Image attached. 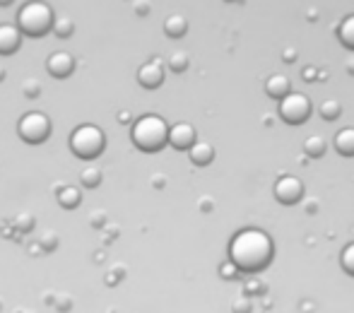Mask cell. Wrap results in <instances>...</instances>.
Returning a JSON list of instances; mask_svg holds the SVG:
<instances>
[{
    "instance_id": "cell-19",
    "label": "cell",
    "mask_w": 354,
    "mask_h": 313,
    "mask_svg": "<svg viewBox=\"0 0 354 313\" xmlns=\"http://www.w3.org/2000/svg\"><path fill=\"white\" fill-rule=\"evenodd\" d=\"M318 113H321V118H326V121H335V118H340L342 106H340V102H335V99H326V102H321Z\"/></svg>"
},
{
    "instance_id": "cell-36",
    "label": "cell",
    "mask_w": 354,
    "mask_h": 313,
    "mask_svg": "<svg viewBox=\"0 0 354 313\" xmlns=\"http://www.w3.org/2000/svg\"><path fill=\"white\" fill-rule=\"evenodd\" d=\"M12 3V0H0V5H10Z\"/></svg>"
},
{
    "instance_id": "cell-24",
    "label": "cell",
    "mask_w": 354,
    "mask_h": 313,
    "mask_svg": "<svg viewBox=\"0 0 354 313\" xmlns=\"http://www.w3.org/2000/svg\"><path fill=\"white\" fill-rule=\"evenodd\" d=\"M243 294H246V296H263V294H266V285L253 277V280H248L246 285H243Z\"/></svg>"
},
{
    "instance_id": "cell-33",
    "label": "cell",
    "mask_w": 354,
    "mask_h": 313,
    "mask_svg": "<svg viewBox=\"0 0 354 313\" xmlns=\"http://www.w3.org/2000/svg\"><path fill=\"white\" fill-rule=\"evenodd\" d=\"M301 311H304V313H311V311H313V301H304V304H301Z\"/></svg>"
},
{
    "instance_id": "cell-11",
    "label": "cell",
    "mask_w": 354,
    "mask_h": 313,
    "mask_svg": "<svg viewBox=\"0 0 354 313\" xmlns=\"http://www.w3.org/2000/svg\"><path fill=\"white\" fill-rule=\"evenodd\" d=\"M73 68H75V61L71 53H66V51L51 53L46 61V70L51 73L53 77H68L73 73Z\"/></svg>"
},
{
    "instance_id": "cell-23",
    "label": "cell",
    "mask_w": 354,
    "mask_h": 313,
    "mask_svg": "<svg viewBox=\"0 0 354 313\" xmlns=\"http://www.w3.org/2000/svg\"><path fill=\"white\" fill-rule=\"evenodd\" d=\"M340 265H342V270H345L347 275L354 277V243H350V246L342 248V253H340Z\"/></svg>"
},
{
    "instance_id": "cell-15",
    "label": "cell",
    "mask_w": 354,
    "mask_h": 313,
    "mask_svg": "<svg viewBox=\"0 0 354 313\" xmlns=\"http://www.w3.org/2000/svg\"><path fill=\"white\" fill-rule=\"evenodd\" d=\"M337 39H340V44L345 48H350L354 51V15H347L345 19H342L340 24H337Z\"/></svg>"
},
{
    "instance_id": "cell-20",
    "label": "cell",
    "mask_w": 354,
    "mask_h": 313,
    "mask_svg": "<svg viewBox=\"0 0 354 313\" xmlns=\"http://www.w3.org/2000/svg\"><path fill=\"white\" fill-rule=\"evenodd\" d=\"M51 29L56 32V37H61V39H68L73 34V29H75V24H73V19L71 17H53V22H51Z\"/></svg>"
},
{
    "instance_id": "cell-14",
    "label": "cell",
    "mask_w": 354,
    "mask_h": 313,
    "mask_svg": "<svg viewBox=\"0 0 354 313\" xmlns=\"http://www.w3.org/2000/svg\"><path fill=\"white\" fill-rule=\"evenodd\" d=\"M333 147L337 150V155L354 157V128H342L340 133H335V137H333Z\"/></svg>"
},
{
    "instance_id": "cell-2",
    "label": "cell",
    "mask_w": 354,
    "mask_h": 313,
    "mask_svg": "<svg viewBox=\"0 0 354 313\" xmlns=\"http://www.w3.org/2000/svg\"><path fill=\"white\" fill-rule=\"evenodd\" d=\"M167 135H169V126L162 116L157 113H147L140 116L131 128V140L138 150L142 152H159L167 145Z\"/></svg>"
},
{
    "instance_id": "cell-1",
    "label": "cell",
    "mask_w": 354,
    "mask_h": 313,
    "mask_svg": "<svg viewBox=\"0 0 354 313\" xmlns=\"http://www.w3.org/2000/svg\"><path fill=\"white\" fill-rule=\"evenodd\" d=\"M272 256H275L272 238L263 229H256V227L241 229L229 243V260L243 272L266 270L270 265Z\"/></svg>"
},
{
    "instance_id": "cell-29",
    "label": "cell",
    "mask_w": 354,
    "mask_h": 313,
    "mask_svg": "<svg viewBox=\"0 0 354 313\" xmlns=\"http://www.w3.org/2000/svg\"><path fill=\"white\" fill-rule=\"evenodd\" d=\"M318 73L316 68H304V79H308V82H313V79H318Z\"/></svg>"
},
{
    "instance_id": "cell-17",
    "label": "cell",
    "mask_w": 354,
    "mask_h": 313,
    "mask_svg": "<svg viewBox=\"0 0 354 313\" xmlns=\"http://www.w3.org/2000/svg\"><path fill=\"white\" fill-rule=\"evenodd\" d=\"M164 32H167V37H171V39H181L183 34L188 32L186 17H181V15H171V17H167V22H164Z\"/></svg>"
},
{
    "instance_id": "cell-9",
    "label": "cell",
    "mask_w": 354,
    "mask_h": 313,
    "mask_svg": "<svg viewBox=\"0 0 354 313\" xmlns=\"http://www.w3.org/2000/svg\"><path fill=\"white\" fill-rule=\"evenodd\" d=\"M138 82L145 89H157L164 82V66L159 61H147L138 68Z\"/></svg>"
},
{
    "instance_id": "cell-6",
    "label": "cell",
    "mask_w": 354,
    "mask_h": 313,
    "mask_svg": "<svg viewBox=\"0 0 354 313\" xmlns=\"http://www.w3.org/2000/svg\"><path fill=\"white\" fill-rule=\"evenodd\" d=\"M17 133L24 142H29V145H39V142H44L48 135H51V121H48L46 113L29 111L19 118Z\"/></svg>"
},
{
    "instance_id": "cell-8",
    "label": "cell",
    "mask_w": 354,
    "mask_h": 313,
    "mask_svg": "<svg viewBox=\"0 0 354 313\" xmlns=\"http://www.w3.org/2000/svg\"><path fill=\"white\" fill-rule=\"evenodd\" d=\"M196 140H198L196 128H193L191 123H176V126L169 128L167 142L171 147H176V150H188Z\"/></svg>"
},
{
    "instance_id": "cell-16",
    "label": "cell",
    "mask_w": 354,
    "mask_h": 313,
    "mask_svg": "<svg viewBox=\"0 0 354 313\" xmlns=\"http://www.w3.org/2000/svg\"><path fill=\"white\" fill-rule=\"evenodd\" d=\"M328 150V142L321 135H311L304 140V155L308 159H321Z\"/></svg>"
},
{
    "instance_id": "cell-10",
    "label": "cell",
    "mask_w": 354,
    "mask_h": 313,
    "mask_svg": "<svg viewBox=\"0 0 354 313\" xmlns=\"http://www.w3.org/2000/svg\"><path fill=\"white\" fill-rule=\"evenodd\" d=\"M22 44V32L17 24H0V56H10Z\"/></svg>"
},
{
    "instance_id": "cell-26",
    "label": "cell",
    "mask_w": 354,
    "mask_h": 313,
    "mask_svg": "<svg viewBox=\"0 0 354 313\" xmlns=\"http://www.w3.org/2000/svg\"><path fill=\"white\" fill-rule=\"evenodd\" d=\"M239 272H241V270H239V267L234 265L232 260H229V263H222V265H219V275H222L224 280H234V277H236Z\"/></svg>"
},
{
    "instance_id": "cell-25",
    "label": "cell",
    "mask_w": 354,
    "mask_h": 313,
    "mask_svg": "<svg viewBox=\"0 0 354 313\" xmlns=\"http://www.w3.org/2000/svg\"><path fill=\"white\" fill-rule=\"evenodd\" d=\"M251 296H246V294H241V296H236L234 299V304H232V313H251Z\"/></svg>"
},
{
    "instance_id": "cell-22",
    "label": "cell",
    "mask_w": 354,
    "mask_h": 313,
    "mask_svg": "<svg viewBox=\"0 0 354 313\" xmlns=\"http://www.w3.org/2000/svg\"><path fill=\"white\" fill-rule=\"evenodd\" d=\"M99 181H102V171H99V169H94V167L84 169V171L80 173V183H82L84 188H94V186H99Z\"/></svg>"
},
{
    "instance_id": "cell-5",
    "label": "cell",
    "mask_w": 354,
    "mask_h": 313,
    "mask_svg": "<svg viewBox=\"0 0 354 313\" xmlns=\"http://www.w3.org/2000/svg\"><path fill=\"white\" fill-rule=\"evenodd\" d=\"M277 116L289 126H301L308 116H311V99L301 92H289L280 99L277 106Z\"/></svg>"
},
{
    "instance_id": "cell-13",
    "label": "cell",
    "mask_w": 354,
    "mask_h": 313,
    "mask_svg": "<svg viewBox=\"0 0 354 313\" xmlns=\"http://www.w3.org/2000/svg\"><path fill=\"white\" fill-rule=\"evenodd\" d=\"M289 92H292V82H289L287 75H270L266 79V94L270 99L280 102L284 94H289Z\"/></svg>"
},
{
    "instance_id": "cell-7",
    "label": "cell",
    "mask_w": 354,
    "mask_h": 313,
    "mask_svg": "<svg viewBox=\"0 0 354 313\" xmlns=\"http://www.w3.org/2000/svg\"><path fill=\"white\" fill-rule=\"evenodd\" d=\"M275 198L282 205H294L304 198V183L297 176H280L275 181Z\"/></svg>"
},
{
    "instance_id": "cell-27",
    "label": "cell",
    "mask_w": 354,
    "mask_h": 313,
    "mask_svg": "<svg viewBox=\"0 0 354 313\" xmlns=\"http://www.w3.org/2000/svg\"><path fill=\"white\" fill-rule=\"evenodd\" d=\"M22 89H24V94H27L29 99H34V97H39V92H41V84H39L37 79H27Z\"/></svg>"
},
{
    "instance_id": "cell-21",
    "label": "cell",
    "mask_w": 354,
    "mask_h": 313,
    "mask_svg": "<svg viewBox=\"0 0 354 313\" xmlns=\"http://www.w3.org/2000/svg\"><path fill=\"white\" fill-rule=\"evenodd\" d=\"M167 66H169V70H171V73H183L188 68V53H183V51L171 53V56H169V61H167Z\"/></svg>"
},
{
    "instance_id": "cell-12",
    "label": "cell",
    "mask_w": 354,
    "mask_h": 313,
    "mask_svg": "<svg viewBox=\"0 0 354 313\" xmlns=\"http://www.w3.org/2000/svg\"><path fill=\"white\" fill-rule=\"evenodd\" d=\"M188 157H191V162L196 164V167H207L214 159V147L205 140H196L188 147Z\"/></svg>"
},
{
    "instance_id": "cell-38",
    "label": "cell",
    "mask_w": 354,
    "mask_h": 313,
    "mask_svg": "<svg viewBox=\"0 0 354 313\" xmlns=\"http://www.w3.org/2000/svg\"><path fill=\"white\" fill-rule=\"evenodd\" d=\"M227 3H236V0H227Z\"/></svg>"
},
{
    "instance_id": "cell-3",
    "label": "cell",
    "mask_w": 354,
    "mask_h": 313,
    "mask_svg": "<svg viewBox=\"0 0 354 313\" xmlns=\"http://www.w3.org/2000/svg\"><path fill=\"white\" fill-rule=\"evenodd\" d=\"M53 22V10L48 8L44 0H29L17 10V27L22 34L29 37H39L51 29Z\"/></svg>"
},
{
    "instance_id": "cell-30",
    "label": "cell",
    "mask_w": 354,
    "mask_h": 313,
    "mask_svg": "<svg viewBox=\"0 0 354 313\" xmlns=\"http://www.w3.org/2000/svg\"><path fill=\"white\" fill-rule=\"evenodd\" d=\"M282 58H284V63H294L297 61V51H294V48H284Z\"/></svg>"
},
{
    "instance_id": "cell-32",
    "label": "cell",
    "mask_w": 354,
    "mask_h": 313,
    "mask_svg": "<svg viewBox=\"0 0 354 313\" xmlns=\"http://www.w3.org/2000/svg\"><path fill=\"white\" fill-rule=\"evenodd\" d=\"M136 10H138V12H147V10H149V3H147V0H138V3H136Z\"/></svg>"
},
{
    "instance_id": "cell-18",
    "label": "cell",
    "mask_w": 354,
    "mask_h": 313,
    "mask_svg": "<svg viewBox=\"0 0 354 313\" xmlns=\"http://www.w3.org/2000/svg\"><path fill=\"white\" fill-rule=\"evenodd\" d=\"M80 200H82V193H80V188L66 186V188H61V191H58V202H61V207H66V210L77 207Z\"/></svg>"
},
{
    "instance_id": "cell-35",
    "label": "cell",
    "mask_w": 354,
    "mask_h": 313,
    "mask_svg": "<svg viewBox=\"0 0 354 313\" xmlns=\"http://www.w3.org/2000/svg\"><path fill=\"white\" fill-rule=\"evenodd\" d=\"M347 73H350V75H354V61L347 63Z\"/></svg>"
},
{
    "instance_id": "cell-4",
    "label": "cell",
    "mask_w": 354,
    "mask_h": 313,
    "mask_svg": "<svg viewBox=\"0 0 354 313\" xmlns=\"http://www.w3.org/2000/svg\"><path fill=\"white\" fill-rule=\"evenodd\" d=\"M104 145H106L104 131L92 126V123L77 126L71 135V150H73V155L80 159H97L104 152Z\"/></svg>"
},
{
    "instance_id": "cell-31",
    "label": "cell",
    "mask_w": 354,
    "mask_h": 313,
    "mask_svg": "<svg viewBox=\"0 0 354 313\" xmlns=\"http://www.w3.org/2000/svg\"><path fill=\"white\" fill-rule=\"evenodd\" d=\"M201 210L210 212L212 210V198H201Z\"/></svg>"
},
{
    "instance_id": "cell-34",
    "label": "cell",
    "mask_w": 354,
    "mask_h": 313,
    "mask_svg": "<svg viewBox=\"0 0 354 313\" xmlns=\"http://www.w3.org/2000/svg\"><path fill=\"white\" fill-rule=\"evenodd\" d=\"M118 118H121L123 123H128V121H131V113H128V111H121V116H118Z\"/></svg>"
},
{
    "instance_id": "cell-37",
    "label": "cell",
    "mask_w": 354,
    "mask_h": 313,
    "mask_svg": "<svg viewBox=\"0 0 354 313\" xmlns=\"http://www.w3.org/2000/svg\"><path fill=\"white\" fill-rule=\"evenodd\" d=\"M5 77V70H3V68H0V79H3Z\"/></svg>"
},
{
    "instance_id": "cell-28",
    "label": "cell",
    "mask_w": 354,
    "mask_h": 313,
    "mask_svg": "<svg viewBox=\"0 0 354 313\" xmlns=\"http://www.w3.org/2000/svg\"><path fill=\"white\" fill-rule=\"evenodd\" d=\"M304 210H306L308 215H313V212H318V200H316V198H311V200L304 202Z\"/></svg>"
}]
</instances>
